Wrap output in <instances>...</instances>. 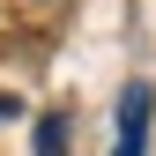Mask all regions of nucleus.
I'll return each mask as SVG.
<instances>
[{"instance_id": "obj_1", "label": "nucleus", "mask_w": 156, "mask_h": 156, "mask_svg": "<svg viewBox=\"0 0 156 156\" xmlns=\"http://www.w3.org/2000/svg\"><path fill=\"white\" fill-rule=\"evenodd\" d=\"M149 112H156V89H149V82H126V97H119V134H112V156H149Z\"/></svg>"}, {"instance_id": "obj_2", "label": "nucleus", "mask_w": 156, "mask_h": 156, "mask_svg": "<svg viewBox=\"0 0 156 156\" xmlns=\"http://www.w3.org/2000/svg\"><path fill=\"white\" fill-rule=\"evenodd\" d=\"M37 156H67V112H45L37 119Z\"/></svg>"}, {"instance_id": "obj_3", "label": "nucleus", "mask_w": 156, "mask_h": 156, "mask_svg": "<svg viewBox=\"0 0 156 156\" xmlns=\"http://www.w3.org/2000/svg\"><path fill=\"white\" fill-rule=\"evenodd\" d=\"M15 112H23V104H15V97H0V119H15Z\"/></svg>"}]
</instances>
